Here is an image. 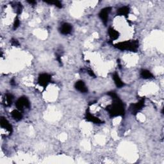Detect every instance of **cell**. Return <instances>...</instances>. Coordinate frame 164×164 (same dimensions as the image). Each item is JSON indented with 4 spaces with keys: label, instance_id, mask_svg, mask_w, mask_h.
Returning a JSON list of instances; mask_svg holds the SVG:
<instances>
[{
    "label": "cell",
    "instance_id": "2e32d148",
    "mask_svg": "<svg viewBox=\"0 0 164 164\" xmlns=\"http://www.w3.org/2000/svg\"><path fill=\"white\" fill-rule=\"evenodd\" d=\"M5 99L6 104H7L8 106H11L13 100H14V96H13L11 94H6L5 96Z\"/></svg>",
    "mask_w": 164,
    "mask_h": 164
},
{
    "label": "cell",
    "instance_id": "ac0fdd59",
    "mask_svg": "<svg viewBox=\"0 0 164 164\" xmlns=\"http://www.w3.org/2000/svg\"><path fill=\"white\" fill-rule=\"evenodd\" d=\"M19 25H20V21H19V19L18 18H16L15 19V21H14V29H17Z\"/></svg>",
    "mask_w": 164,
    "mask_h": 164
},
{
    "label": "cell",
    "instance_id": "8992f818",
    "mask_svg": "<svg viewBox=\"0 0 164 164\" xmlns=\"http://www.w3.org/2000/svg\"><path fill=\"white\" fill-rule=\"evenodd\" d=\"M111 7H106L103 8L99 13V17L104 25H107L109 20V15L111 12Z\"/></svg>",
    "mask_w": 164,
    "mask_h": 164
},
{
    "label": "cell",
    "instance_id": "4fadbf2b",
    "mask_svg": "<svg viewBox=\"0 0 164 164\" xmlns=\"http://www.w3.org/2000/svg\"><path fill=\"white\" fill-rule=\"evenodd\" d=\"M130 12V8L127 6H122V7L119 8L117 10V15H123V16H126L129 14Z\"/></svg>",
    "mask_w": 164,
    "mask_h": 164
},
{
    "label": "cell",
    "instance_id": "30bf717a",
    "mask_svg": "<svg viewBox=\"0 0 164 164\" xmlns=\"http://www.w3.org/2000/svg\"><path fill=\"white\" fill-rule=\"evenodd\" d=\"M0 124H1V128L9 132L10 133H12V127L11 124L9 123L8 121L6 120L5 117H1V120H0Z\"/></svg>",
    "mask_w": 164,
    "mask_h": 164
},
{
    "label": "cell",
    "instance_id": "3957f363",
    "mask_svg": "<svg viewBox=\"0 0 164 164\" xmlns=\"http://www.w3.org/2000/svg\"><path fill=\"white\" fill-rule=\"evenodd\" d=\"M15 105L18 110L22 111L25 110V109H29V107H30V103H29V101L27 97L23 96L19 98L18 101H16Z\"/></svg>",
    "mask_w": 164,
    "mask_h": 164
},
{
    "label": "cell",
    "instance_id": "e0dca14e",
    "mask_svg": "<svg viewBox=\"0 0 164 164\" xmlns=\"http://www.w3.org/2000/svg\"><path fill=\"white\" fill-rule=\"evenodd\" d=\"M44 2H46V3H49V4L54 5L58 8L62 7V4L60 1H44Z\"/></svg>",
    "mask_w": 164,
    "mask_h": 164
},
{
    "label": "cell",
    "instance_id": "6da1fadb",
    "mask_svg": "<svg viewBox=\"0 0 164 164\" xmlns=\"http://www.w3.org/2000/svg\"><path fill=\"white\" fill-rule=\"evenodd\" d=\"M108 95H109L113 100L112 103L110 105H108L106 108V110L109 112L110 116L114 117L124 116L125 110H124V106L122 101L119 99L114 92H110L108 93Z\"/></svg>",
    "mask_w": 164,
    "mask_h": 164
},
{
    "label": "cell",
    "instance_id": "7a4b0ae2",
    "mask_svg": "<svg viewBox=\"0 0 164 164\" xmlns=\"http://www.w3.org/2000/svg\"><path fill=\"white\" fill-rule=\"evenodd\" d=\"M139 41H128L119 42L114 44V47L120 50H126L130 51H136L139 48Z\"/></svg>",
    "mask_w": 164,
    "mask_h": 164
},
{
    "label": "cell",
    "instance_id": "277c9868",
    "mask_svg": "<svg viewBox=\"0 0 164 164\" xmlns=\"http://www.w3.org/2000/svg\"><path fill=\"white\" fill-rule=\"evenodd\" d=\"M51 80V75L47 73H42L39 75L38 78V83L41 86L46 88L49 85V83H50Z\"/></svg>",
    "mask_w": 164,
    "mask_h": 164
},
{
    "label": "cell",
    "instance_id": "8fae6325",
    "mask_svg": "<svg viewBox=\"0 0 164 164\" xmlns=\"http://www.w3.org/2000/svg\"><path fill=\"white\" fill-rule=\"evenodd\" d=\"M108 33H109V37L111 39V41H112L117 40L119 37V33L113 28H110L109 29V31H108Z\"/></svg>",
    "mask_w": 164,
    "mask_h": 164
},
{
    "label": "cell",
    "instance_id": "52a82bcc",
    "mask_svg": "<svg viewBox=\"0 0 164 164\" xmlns=\"http://www.w3.org/2000/svg\"><path fill=\"white\" fill-rule=\"evenodd\" d=\"M72 29H73V27L71 25L67 23V22H65L63 25H62L60 29H59V31L62 35H68L71 34Z\"/></svg>",
    "mask_w": 164,
    "mask_h": 164
},
{
    "label": "cell",
    "instance_id": "d6986e66",
    "mask_svg": "<svg viewBox=\"0 0 164 164\" xmlns=\"http://www.w3.org/2000/svg\"><path fill=\"white\" fill-rule=\"evenodd\" d=\"M11 42L12 45L14 46H19V42H18L17 39H12L11 41Z\"/></svg>",
    "mask_w": 164,
    "mask_h": 164
},
{
    "label": "cell",
    "instance_id": "ba28073f",
    "mask_svg": "<svg viewBox=\"0 0 164 164\" xmlns=\"http://www.w3.org/2000/svg\"><path fill=\"white\" fill-rule=\"evenodd\" d=\"M74 87L77 90L80 92L81 93H85L88 91V88L86 85H85L84 81L81 80L76 81L74 85Z\"/></svg>",
    "mask_w": 164,
    "mask_h": 164
},
{
    "label": "cell",
    "instance_id": "9c48e42d",
    "mask_svg": "<svg viewBox=\"0 0 164 164\" xmlns=\"http://www.w3.org/2000/svg\"><path fill=\"white\" fill-rule=\"evenodd\" d=\"M85 119H86L87 121H88V122L93 123L94 124L102 123V121H101L100 118L93 116V115H92L89 112H87L86 116H85Z\"/></svg>",
    "mask_w": 164,
    "mask_h": 164
},
{
    "label": "cell",
    "instance_id": "7c38bea8",
    "mask_svg": "<svg viewBox=\"0 0 164 164\" xmlns=\"http://www.w3.org/2000/svg\"><path fill=\"white\" fill-rule=\"evenodd\" d=\"M113 79H114V81L115 82V84L116 85V86L118 88L123 87L124 85V83H123V81L121 80V78L119 76V74H117V73H115L113 74Z\"/></svg>",
    "mask_w": 164,
    "mask_h": 164
},
{
    "label": "cell",
    "instance_id": "ffe728a7",
    "mask_svg": "<svg viewBox=\"0 0 164 164\" xmlns=\"http://www.w3.org/2000/svg\"><path fill=\"white\" fill-rule=\"evenodd\" d=\"M88 73L89 74V75H90V76H95V74L94 73L93 71H92L90 69H88Z\"/></svg>",
    "mask_w": 164,
    "mask_h": 164
},
{
    "label": "cell",
    "instance_id": "5b68a950",
    "mask_svg": "<svg viewBox=\"0 0 164 164\" xmlns=\"http://www.w3.org/2000/svg\"><path fill=\"white\" fill-rule=\"evenodd\" d=\"M144 103H145V99L142 98V99H141L139 102H137V103L131 104L130 108L132 114L136 115L139 111L142 110L144 106Z\"/></svg>",
    "mask_w": 164,
    "mask_h": 164
},
{
    "label": "cell",
    "instance_id": "5bb4252c",
    "mask_svg": "<svg viewBox=\"0 0 164 164\" xmlns=\"http://www.w3.org/2000/svg\"><path fill=\"white\" fill-rule=\"evenodd\" d=\"M140 76L143 79H151L154 76L153 74L151 73V72L148 70L146 69H142L140 71Z\"/></svg>",
    "mask_w": 164,
    "mask_h": 164
},
{
    "label": "cell",
    "instance_id": "44dd1931",
    "mask_svg": "<svg viewBox=\"0 0 164 164\" xmlns=\"http://www.w3.org/2000/svg\"><path fill=\"white\" fill-rule=\"evenodd\" d=\"M28 2L30 4H34V3H36V1H28Z\"/></svg>",
    "mask_w": 164,
    "mask_h": 164
},
{
    "label": "cell",
    "instance_id": "9a60e30c",
    "mask_svg": "<svg viewBox=\"0 0 164 164\" xmlns=\"http://www.w3.org/2000/svg\"><path fill=\"white\" fill-rule=\"evenodd\" d=\"M11 115H12V117L14 118V119L18 121L21 120L22 118V114L21 113V111H19L18 109L13 110L11 112Z\"/></svg>",
    "mask_w": 164,
    "mask_h": 164
}]
</instances>
